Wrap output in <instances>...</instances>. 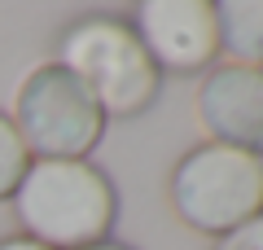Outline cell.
Here are the masks:
<instances>
[{
    "label": "cell",
    "instance_id": "cell-1",
    "mask_svg": "<svg viewBox=\"0 0 263 250\" xmlns=\"http://www.w3.org/2000/svg\"><path fill=\"white\" fill-rule=\"evenodd\" d=\"M9 202L22 237L48 250H88L97 241H110L119 220V193L88 158H31Z\"/></svg>",
    "mask_w": 263,
    "mask_h": 250
},
{
    "label": "cell",
    "instance_id": "cell-2",
    "mask_svg": "<svg viewBox=\"0 0 263 250\" xmlns=\"http://www.w3.org/2000/svg\"><path fill=\"white\" fill-rule=\"evenodd\" d=\"M57 66H66L97 97L105 119L145 114L162 88V70L145 53L132 22L110 13H88L70 22L57 40Z\"/></svg>",
    "mask_w": 263,
    "mask_h": 250
},
{
    "label": "cell",
    "instance_id": "cell-3",
    "mask_svg": "<svg viewBox=\"0 0 263 250\" xmlns=\"http://www.w3.org/2000/svg\"><path fill=\"white\" fill-rule=\"evenodd\" d=\"M167 198L184 228L224 237L263 215V158L250 149L202 140L171 167Z\"/></svg>",
    "mask_w": 263,
    "mask_h": 250
},
{
    "label": "cell",
    "instance_id": "cell-4",
    "mask_svg": "<svg viewBox=\"0 0 263 250\" xmlns=\"http://www.w3.org/2000/svg\"><path fill=\"white\" fill-rule=\"evenodd\" d=\"M13 128L31 158H88L105 136L97 97L57 62H44L13 93Z\"/></svg>",
    "mask_w": 263,
    "mask_h": 250
},
{
    "label": "cell",
    "instance_id": "cell-5",
    "mask_svg": "<svg viewBox=\"0 0 263 250\" xmlns=\"http://www.w3.org/2000/svg\"><path fill=\"white\" fill-rule=\"evenodd\" d=\"M132 31L158 70L193 75L211 70L219 57V18L215 0H145L136 5Z\"/></svg>",
    "mask_w": 263,
    "mask_h": 250
},
{
    "label": "cell",
    "instance_id": "cell-6",
    "mask_svg": "<svg viewBox=\"0 0 263 250\" xmlns=\"http://www.w3.org/2000/svg\"><path fill=\"white\" fill-rule=\"evenodd\" d=\"M193 110L211 140L263 154V66H211L197 83Z\"/></svg>",
    "mask_w": 263,
    "mask_h": 250
},
{
    "label": "cell",
    "instance_id": "cell-7",
    "mask_svg": "<svg viewBox=\"0 0 263 250\" xmlns=\"http://www.w3.org/2000/svg\"><path fill=\"white\" fill-rule=\"evenodd\" d=\"M219 57L237 66H263V0H215Z\"/></svg>",
    "mask_w": 263,
    "mask_h": 250
},
{
    "label": "cell",
    "instance_id": "cell-8",
    "mask_svg": "<svg viewBox=\"0 0 263 250\" xmlns=\"http://www.w3.org/2000/svg\"><path fill=\"white\" fill-rule=\"evenodd\" d=\"M27 167H31V154H27V145H22L18 128H13L9 114H0V202H9V198L18 193Z\"/></svg>",
    "mask_w": 263,
    "mask_h": 250
},
{
    "label": "cell",
    "instance_id": "cell-9",
    "mask_svg": "<svg viewBox=\"0 0 263 250\" xmlns=\"http://www.w3.org/2000/svg\"><path fill=\"white\" fill-rule=\"evenodd\" d=\"M215 250H263V215H254L250 224L215 237Z\"/></svg>",
    "mask_w": 263,
    "mask_h": 250
},
{
    "label": "cell",
    "instance_id": "cell-10",
    "mask_svg": "<svg viewBox=\"0 0 263 250\" xmlns=\"http://www.w3.org/2000/svg\"><path fill=\"white\" fill-rule=\"evenodd\" d=\"M0 250H48V246H40V241H31V237H22V233H18V237H5V241H0Z\"/></svg>",
    "mask_w": 263,
    "mask_h": 250
},
{
    "label": "cell",
    "instance_id": "cell-11",
    "mask_svg": "<svg viewBox=\"0 0 263 250\" xmlns=\"http://www.w3.org/2000/svg\"><path fill=\"white\" fill-rule=\"evenodd\" d=\"M88 250H132V246H123V241H97V246H88Z\"/></svg>",
    "mask_w": 263,
    "mask_h": 250
},
{
    "label": "cell",
    "instance_id": "cell-12",
    "mask_svg": "<svg viewBox=\"0 0 263 250\" xmlns=\"http://www.w3.org/2000/svg\"><path fill=\"white\" fill-rule=\"evenodd\" d=\"M259 158H263V154H259Z\"/></svg>",
    "mask_w": 263,
    "mask_h": 250
}]
</instances>
